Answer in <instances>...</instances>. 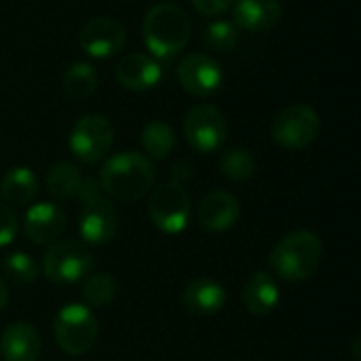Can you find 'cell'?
<instances>
[{"label": "cell", "mask_w": 361, "mask_h": 361, "mask_svg": "<svg viewBox=\"0 0 361 361\" xmlns=\"http://www.w3.org/2000/svg\"><path fill=\"white\" fill-rule=\"evenodd\" d=\"M102 190L116 201H137L154 184V167L140 152H118L110 157L99 171Z\"/></svg>", "instance_id": "cell-1"}, {"label": "cell", "mask_w": 361, "mask_h": 361, "mask_svg": "<svg viewBox=\"0 0 361 361\" xmlns=\"http://www.w3.org/2000/svg\"><path fill=\"white\" fill-rule=\"evenodd\" d=\"M142 36L154 59H171L188 44L190 17L173 2H159L146 13Z\"/></svg>", "instance_id": "cell-2"}, {"label": "cell", "mask_w": 361, "mask_h": 361, "mask_svg": "<svg viewBox=\"0 0 361 361\" xmlns=\"http://www.w3.org/2000/svg\"><path fill=\"white\" fill-rule=\"evenodd\" d=\"M324 256L322 239L311 231H296L286 235L271 252V269L290 283H302L317 271Z\"/></svg>", "instance_id": "cell-3"}, {"label": "cell", "mask_w": 361, "mask_h": 361, "mask_svg": "<svg viewBox=\"0 0 361 361\" xmlns=\"http://www.w3.org/2000/svg\"><path fill=\"white\" fill-rule=\"evenodd\" d=\"M97 319L87 305L70 302L55 317V341L68 355H85L97 341Z\"/></svg>", "instance_id": "cell-4"}, {"label": "cell", "mask_w": 361, "mask_h": 361, "mask_svg": "<svg viewBox=\"0 0 361 361\" xmlns=\"http://www.w3.org/2000/svg\"><path fill=\"white\" fill-rule=\"evenodd\" d=\"M95 258L85 243L57 241L53 243L42 260V273L53 283H76L93 273Z\"/></svg>", "instance_id": "cell-5"}, {"label": "cell", "mask_w": 361, "mask_h": 361, "mask_svg": "<svg viewBox=\"0 0 361 361\" xmlns=\"http://www.w3.org/2000/svg\"><path fill=\"white\" fill-rule=\"evenodd\" d=\"M190 197L180 182L159 184L148 199L152 224L165 235H180L190 222Z\"/></svg>", "instance_id": "cell-6"}, {"label": "cell", "mask_w": 361, "mask_h": 361, "mask_svg": "<svg viewBox=\"0 0 361 361\" xmlns=\"http://www.w3.org/2000/svg\"><path fill=\"white\" fill-rule=\"evenodd\" d=\"M319 129L322 121L315 108L307 104H292L275 116L271 133L281 148L305 150L317 140Z\"/></svg>", "instance_id": "cell-7"}, {"label": "cell", "mask_w": 361, "mask_h": 361, "mask_svg": "<svg viewBox=\"0 0 361 361\" xmlns=\"http://www.w3.org/2000/svg\"><path fill=\"white\" fill-rule=\"evenodd\" d=\"M112 140L114 131L106 116L85 114L74 123L68 137V146L78 161L93 165L108 154V150L112 148Z\"/></svg>", "instance_id": "cell-8"}, {"label": "cell", "mask_w": 361, "mask_h": 361, "mask_svg": "<svg viewBox=\"0 0 361 361\" xmlns=\"http://www.w3.org/2000/svg\"><path fill=\"white\" fill-rule=\"evenodd\" d=\"M184 135L197 152H216L222 148L228 135V125L224 114L212 104L192 106L184 118Z\"/></svg>", "instance_id": "cell-9"}, {"label": "cell", "mask_w": 361, "mask_h": 361, "mask_svg": "<svg viewBox=\"0 0 361 361\" xmlns=\"http://www.w3.org/2000/svg\"><path fill=\"white\" fill-rule=\"evenodd\" d=\"M78 42L87 55L95 59H108L123 51L127 42V30L114 17H93L82 25Z\"/></svg>", "instance_id": "cell-10"}, {"label": "cell", "mask_w": 361, "mask_h": 361, "mask_svg": "<svg viewBox=\"0 0 361 361\" xmlns=\"http://www.w3.org/2000/svg\"><path fill=\"white\" fill-rule=\"evenodd\" d=\"M178 80L184 91L197 97H209L214 95L222 82H224V72L220 63L205 55V53H190L178 63Z\"/></svg>", "instance_id": "cell-11"}, {"label": "cell", "mask_w": 361, "mask_h": 361, "mask_svg": "<svg viewBox=\"0 0 361 361\" xmlns=\"http://www.w3.org/2000/svg\"><path fill=\"white\" fill-rule=\"evenodd\" d=\"M78 218V233L85 245H106L114 239L118 231V214L114 205L104 199V195L82 203Z\"/></svg>", "instance_id": "cell-12"}, {"label": "cell", "mask_w": 361, "mask_h": 361, "mask_svg": "<svg viewBox=\"0 0 361 361\" xmlns=\"http://www.w3.org/2000/svg\"><path fill=\"white\" fill-rule=\"evenodd\" d=\"M66 228V214L57 203L40 201L32 205L23 216V235L36 245H49Z\"/></svg>", "instance_id": "cell-13"}, {"label": "cell", "mask_w": 361, "mask_h": 361, "mask_svg": "<svg viewBox=\"0 0 361 361\" xmlns=\"http://www.w3.org/2000/svg\"><path fill=\"white\" fill-rule=\"evenodd\" d=\"M199 224L203 226V231L209 233H226L231 231L239 218H241V203L233 192L226 190H216L209 192L197 212Z\"/></svg>", "instance_id": "cell-14"}, {"label": "cell", "mask_w": 361, "mask_h": 361, "mask_svg": "<svg viewBox=\"0 0 361 361\" xmlns=\"http://www.w3.org/2000/svg\"><path fill=\"white\" fill-rule=\"evenodd\" d=\"M116 80L129 91H148L163 78L161 63L144 53H129L116 63Z\"/></svg>", "instance_id": "cell-15"}, {"label": "cell", "mask_w": 361, "mask_h": 361, "mask_svg": "<svg viewBox=\"0 0 361 361\" xmlns=\"http://www.w3.org/2000/svg\"><path fill=\"white\" fill-rule=\"evenodd\" d=\"M281 19L279 0H237L233 8V23L252 34L273 30Z\"/></svg>", "instance_id": "cell-16"}, {"label": "cell", "mask_w": 361, "mask_h": 361, "mask_svg": "<svg viewBox=\"0 0 361 361\" xmlns=\"http://www.w3.org/2000/svg\"><path fill=\"white\" fill-rule=\"evenodd\" d=\"M40 334L32 324H11L0 336V355L4 361H36L40 357Z\"/></svg>", "instance_id": "cell-17"}, {"label": "cell", "mask_w": 361, "mask_h": 361, "mask_svg": "<svg viewBox=\"0 0 361 361\" xmlns=\"http://www.w3.org/2000/svg\"><path fill=\"white\" fill-rule=\"evenodd\" d=\"M182 302H184V309L188 313L209 317V315H216L224 309L226 290L216 279L201 277V279H195L186 286V290L182 294Z\"/></svg>", "instance_id": "cell-18"}, {"label": "cell", "mask_w": 361, "mask_h": 361, "mask_svg": "<svg viewBox=\"0 0 361 361\" xmlns=\"http://www.w3.org/2000/svg\"><path fill=\"white\" fill-rule=\"evenodd\" d=\"M241 302L252 315H269L279 305V283L271 273L258 271L245 281Z\"/></svg>", "instance_id": "cell-19"}, {"label": "cell", "mask_w": 361, "mask_h": 361, "mask_svg": "<svg viewBox=\"0 0 361 361\" xmlns=\"http://www.w3.org/2000/svg\"><path fill=\"white\" fill-rule=\"evenodd\" d=\"M0 195L4 203L25 205L38 195V178L27 167H13L0 180Z\"/></svg>", "instance_id": "cell-20"}, {"label": "cell", "mask_w": 361, "mask_h": 361, "mask_svg": "<svg viewBox=\"0 0 361 361\" xmlns=\"http://www.w3.org/2000/svg\"><path fill=\"white\" fill-rule=\"evenodd\" d=\"M82 176L78 171V167H74L68 161H59L53 163L47 171V190L51 192V197H55L57 201H68L78 197L80 188H82Z\"/></svg>", "instance_id": "cell-21"}, {"label": "cell", "mask_w": 361, "mask_h": 361, "mask_svg": "<svg viewBox=\"0 0 361 361\" xmlns=\"http://www.w3.org/2000/svg\"><path fill=\"white\" fill-rule=\"evenodd\" d=\"M99 82L97 70L87 61L72 63L61 78V89L70 99H87L95 93Z\"/></svg>", "instance_id": "cell-22"}, {"label": "cell", "mask_w": 361, "mask_h": 361, "mask_svg": "<svg viewBox=\"0 0 361 361\" xmlns=\"http://www.w3.org/2000/svg\"><path fill=\"white\" fill-rule=\"evenodd\" d=\"M142 146L148 157L152 159H167L176 148V133L169 123L165 121H150L142 129Z\"/></svg>", "instance_id": "cell-23"}, {"label": "cell", "mask_w": 361, "mask_h": 361, "mask_svg": "<svg viewBox=\"0 0 361 361\" xmlns=\"http://www.w3.org/2000/svg\"><path fill=\"white\" fill-rule=\"evenodd\" d=\"M220 171L231 182H247L256 173V159L245 148H231L220 159Z\"/></svg>", "instance_id": "cell-24"}, {"label": "cell", "mask_w": 361, "mask_h": 361, "mask_svg": "<svg viewBox=\"0 0 361 361\" xmlns=\"http://www.w3.org/2000/svg\"><path fill=\"white\" fill-rule=\"evenodd\" d=\"M116 281L108 273H93L87 275L82 283V298L87 307H106L116 296Z\"/></svg>", "instance_id": "cell-25"}, {"label": "cell", "mask_w": 361, "mask_h": 361, "mask_svg": "<svg viewBox=\"0 0 361 361\" xmlns=\"http://www.w3.org/2000/svg\"><path fill=\"white\" fill-rule=\"evenodd\" d=\"M203 42L216 53H231L239 42V27L233 21H212L203 30Z\"/></svg>", "instance_id": "cell-26"}, {"label": "cell", "mask_w": 361, "mask_h": 361, "mask_svg": "<svg viewBox=\"0 0 361 361\" xmlns=\"http://www.w3.org/2000/svg\"><path fill=\"white\" fill-rule=\"evenodd\" d=\"M4 275L15 283H34L40 275L36 260L25 252H13L2 262Z\"/></svg>", "instance_id": "cell-27"}, {"label": "cell", "mask_w": 361, "mask_h": 361, "mask_svg": "<svg viewBox=\"0 0 361 361\" xmlns=\"http://www.w3.org/2000/svg\"><path fill=\"white\" fill-rule=\"evenodd\" d=\"M17 216L11 209L8 203H4L0 199V247H6L8 243H13L15 235H17Z\"/></svg>", "instance_id": "cell-28"}, {"label": "cell", "mask_w": 361, "mask_h": 361, "mask_svg": "<svg viewBox=\"0 0 361 361\" xmlns=\"http://www.w3.org/2000/svg\"><path fill=\"white\" fill-rule=\"evenodd\" d=\"M190 2H192V6H195L197 13L209 15V17L224 13L233 4V0H190Z\"/></svg>", "instance_id": "cell-29"}, {"label": "cell", "mask_w": 361, "mask_h": 361, "mask_svg": "<svg viewBox=\"0 0 361 361\" xmlns=\"http://www.w3.org/2000/svg\"><path fill=\"white\" fill-rule=\"evenodd\" d=\"M8 305V290H6V283L4 279L0 277V311Z\"/></svg>", "instance_id": "cell-30"}]
</instances>
